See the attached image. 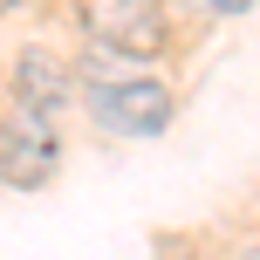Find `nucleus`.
<instances>
[{
  "instance_id": "423d86ee",
  "label": "nucleus",
  "mask_w": 260,
  "mask_h": 260,
  "mask_svg": "<svg viewBox=\"0 0 260 260\" xmlns=\"http://www.w3.org/2000/svg\"><path fill=\"white\" fill-rule=\"evenodd\" d=\"M21 7H27V0H0V14H21Z\"/></svg>"
},
{
  "instance_id": "39448f33",
  "label": "nucleus",
  "mask_w": 260,
  "mask_h": 260,
  "mask_svg": "<svg viewBox=\"0 0 260 260\" xmlns=\"http://www.w3.org/2000/svg\"><path fill=\"white\" fill-rule=\"evenodd\" d=\"M192 7H206V14H247L253 0H192Z\"/></svg>"
},
{
  "instance_id": "7ed1b4c3",
  "label": "nucleus",
  "mask_w": 260,
  "mask_h": 260,
  "mask_svg": "<svg viewBox=\"0 0 260 260\" xmlns=\"http://www.w3.org/2000/svg\"><path fill=\"white\" fill-rule=\"evenodd\" d=\"M82 35L130 62H151L171 48V14L157 0H82Z\"/></svg>"
},
{
  "instance_id": "f257e3e1",
  "label": "nucleus",
  "mask_w": 260,
  "mask_h": 260,
  "mask_svg": "<svg viewBox=\"0 0 260 260\" xmlns=\"http://www.w3.org/2000/svg\"><path fill=\"white\" fill-rule=\"evenodd\" d=\"M82 110H89V123L103 130V137H165L171 117H178V96L165 89V82L151 76H130V82H89V89H76Z\"/></svg>"
},
{
  "instance_id": "20e7f679",
  "label": "nucleus",
  "mask_w": 260,
  "mask_h": 260,
  "mask_svg": "<svg viewBox=\"0 0 260 260\" xmlns=\"http://www.w3.org/2000/svg\"><path fill=\"white\" fill-rule=\"evenodd\" d=\"M7 103H27V110H41V117L62 123L69 103H76V69H69V55L21 48V55H14V96H7Z\"/></svg>"
},
{
  "instance_id": "f03ea898",
  "label": "nucleus",
  "mask_w": 260,
  "mask_h": 260,
  "mask_svg": "<svg viewBox=\"0 0 260 260\" xmlns=\"http://www.w3.org/2000/svg\"><path fill=\"white\" fill-rule=\"evenodd\" d=\"M55 165H62V123L27 103H7L0 110V185L41 192L55 178Z\"/></svg>"
}]
</instances>
